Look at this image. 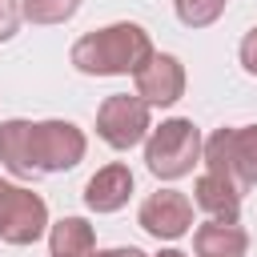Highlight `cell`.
Instances as JSON below:
<instances>
[{"instance_id": "cell-2", "label": "cell", "mask_w": 257, "mask_h": 257, "mask_svg": "<svg viewBox=\"0 0 257 257\" xmlns=\"http://www.w3.org/2000/svg\"><path fill=\"white\" fill-rule=\"evenodd\" d=\"M201 128L189 120V116H169L161 120L157 128H149V141H145V165L153 177L161 181H177V177H189L193 165L201 161Z\"/></svg>"}, {"instance_id": "cell-17", "label": "cell", "mask_w": 257, "mask_h": 257, "mask_svg": "<svg viewBox=\"0 0 257 257\" xmlns=\"http://www.w3.org/2000/svg\"><path fill=\"white\" fill-rule=\"evenodd\" d=\"M237 56H241V68H245L249 76H257V28H249V32H245V40H241Z\"/></svg>"}, {"instance_id": "cell-1", "label": "cell", "mask_w": 257, "mask_h": 257, "mask_svg": "<svg viewBox=\"0 0 257 257\" xmlns=\"http://www.w3.org/2000/svg\"><path fill=\"white\" fill-rule=\"evenodd\" d=\"M149 56H153V40L133 20L84 32L72 44V64L84 76H124V72H137Z\"/></svg>"}, {"instance_id": "cell-16", "label": "cell", "mask_w": 257, "mask_h": 257, "mask_svg": "<svg viewBox=\"0 0 257 257\" xmlns=\"http://www.w3.org/2000/svg\"><path fill=\"white\" fill-rule=\"evenodd\" d=\"M20 20H24V16H20V0H0V44L16 36Z\"/></svg>"}, {"instance_id": "cell-10", "label": "cell", "mask_w": 257, "mask_h": 257, "mask_svg": "<svg viewBox=\"0 0 257 257\" xmlns=\"http://www.w3.org/2000/svg\"><path fill=\"white\" fill-rule=\"evenodd\" d=\"M193 201H197V209H201L209 221H237V217H241V189L229 185V181L217 177V173L197 177Z\"/></svg>"}, {"instance_id": "cell-14", "label": "cell", "mask_w": 257, "mask_h": 257, "mask_svg": "<svg viewBox=\"0 0 257 257\" xmlns=\"http://www.w3.org/2000/svg\"><path fill=\"white\" fill-rule=\"evenodd\" d=\"M84 0H20V16L32 24H64L76 16Z\"/></svg>"}, {"instance_id": "cell-4", "label": "cell", "mask_w": 257, "mask_h": 257, "mask_svg": "<svg viewBox=\"0 0 257 257\" xmlns=\"http://www.w3.org/2000/svg\"><path fill=\"white\" fill-rule=\"evenodd\" d=\"M28 145H32V169H36V177L76 169L80 157H84V149H88L84 133L72 120H36L32 133H28Z\"/></svg>"}, {"instance_id": "cell-15", "label": "cell", "mask_w": 257, "mask_h": 257, "mask_svg": "<svg viewBox=\"0 0 257 257\" xmlns=\"http://www.w3.org/2000/svg\"><path fill=\"white\" fill-rule=\"evenodd\" d=\"M225 4H229V0H173L177 20H181L185 28H209V24L225 12Z\"/></svg>"}, {"instance_id": "cell-5", "label": "cell", "mask_w": 257, "mask_h": 257, "mask_svg": "<svg viewBox=\"0 0 257 257\" xmlns=\"http://www.w3.org/2000/svg\"><path fill=\"white\" fill-rule=\"evenodd\" d=\"M48 229V205L40 193L0 181V241L8 245H36Z\"/></svg>"}, {"instance_id": "cell-9", "label": "cell", "mask_w": 257, "mask_h": 257, "mask_svg": "<svg viewBox=\"0 0 257 257\" xmlns=\"http://www.w3.org/2000/svg\"><path fill=\"white\" fill-rule=\"evenodd\" d=\"M128 197H133V169L120 165V161L96 169L84 185V205L92 213H116V209L128 205Z\"/></svg>"}, {"instance_id": "cell-8", "label": "cell", "mask_w": 257, "mask_h": 257, "mask_svg": "<svg viewBox=\"0 0 257 257\" xmlns=\"http://www.w3.org/2000/svg\"><path fill=\"white\" fill-rule=\"evenodd\" d=\"M137 96L153 108H165V104H177L185 96V64L173 56V52H153L137 72Z\"/></svg>"}, {"instance_id": "cell-12", "label": "cell", "mask_w": 257, "mask_h": 257, "mask_svg": "<svg viewBox=\"0 0 257 257\" xmlns=\"http://www.w3.org/2000/svg\"><path fill=\"white\" fill-rule=\"evenodd\" d=\"M28 133H32V120H4L0 124V161L12 177L20 181H32L36 169H32V145H28Z\"/></svg>"}, {"instance_id": "cell-13", "label": "cell", "mask_w": 257, "mask_h": 257, "mask_svg": "<svg viewBox=\"0 0 257 257\" xmlns=\"http://www.w3.org/2000/svg\"><path fill=\"white\" fill-rule=\"evenodd\" d=\"M48 249H52V257H92L96 233L84 217H60L48 229Z\"/></svg>"}, {"instance_id": "cell-6", "label": "cell", "mask_w": 257, "mask_h": 257, "mask_svg": "<svg viewBox=\"0 0 257 257\" xmlns=\"http://www.w3.org/2000/svg\"><path fill=\"white\" fill-rule=\"evenodd\" d=\"M149 104L133 92H116V96H104L100 100V108H96V137L108 145V149H116V153H124V149H133V145H141L145 137H149Z\"/></svg>"}, {"instance_id": "cell-19", "label": "cell", "mask_w": 257, "mask_h": 257, "mask_svg": "<svg viewBox=\"0 0 257 257\" xmlns=\"http://www.w3.org/2000/svg\"><path fill=\"white\" fill-rule=\"evenodd\" d=\"M157 257H185V253H181V249H161Z\"/></svg>"}, {"instance_id": "cell-18", "label": "cell", "mask_w": 257, "mask_h": 257, "mask_svg": "<svg viewBox=\"0 0 257 257\" xmlns=\"http://www.w3.org/2000/svg\"><path fill=\"white\" fill-rule=\"evenodd\" d=\"M96 257H149V253H141L137 245H120V249H104V253H96Z\"/></svg>"}, {"instance_id": "cell-3", "label": "cell", "mask_w": 257, "mask_h": 257, "mask_svg": "<svg viewBox=\"0 0 257 257\" xmlns=\"http://www.w3.org/2000/svg\"><path fill=\"white\" fill-rule=\"evenodd\" d=\"M201 157L209 165V173L225 177L229 185H237L241 193L257 185V124H241V128H217L205 145Z\"/></svg>"}, {"instance_id": "cell-7", "label": "cell", "mask_w": 257, "mask_h": 257, "mask_svg": "<svg viewBox=\"0 0 257 257\" xmlns=\"http://www.w3.org/2000/svg\"><path fill=\"white\" fill-rule=\"evenodd\" d=\"M141 229L157 241H177L193 229V201L177 189H157L141 201V213H137Z\"/></svg>"}, {"instance_id": "cell-11", "label": "cell", "mask_w": 257, "mask_h": 257, "mask_svg": "<svg viewBox=\"0 0 257 257\" xmlns=\"http://www.w3.org/2000/svg\"><path fill=\"white\" fill-rule=\"evenodd\" d=\"M193 249L197 257H245L249 233L237 221H205L193 233Z\"/></svg>"}]
</instances>
